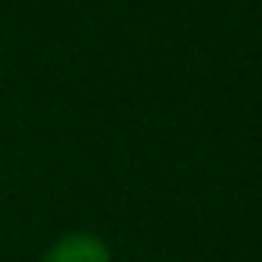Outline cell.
<instances>
[{"label":"cell","mask_w":262,"mask_h":262,"mask_svg":"<svg viewBox=\"0 0 262 262\" xmlns=\"http://www.w3.org/2000/svg\"><path fill=\"white\" fill-rule=\"evenodd\" d=\"M54 262H104V255H101V248L90 244V241H72V244H65V248L54 255Z\"/></svg>","instance_id":"1"}]
</instances>
